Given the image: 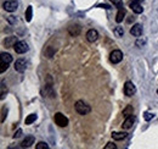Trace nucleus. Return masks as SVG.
<instances>
[{"label":"nucleus","mask_w":158,"mask_h":149,"mask_svg":"<svg viewBox=\"0 0 158 149\" xmlns=\"http://www.w3.org/2000/svg\"><path fill=\"white\" fill-rule=\"evenodd\" d=\"M5 111H6V109H5V107H3V116H1V122H4V121H5Z\"/></svg>","instance_id":"32"},{"label":"nucleus","mask_w":158,"mask_h":149,"mask_svg":"<svg viewBox=\"0 0 158 149\" xmlns=\"http://www.w3.org/2000/svg\"><path fill=\"white\" fill-rule=\"evenodd\" d=\"M86 39H88V42H90V43H94V42H96L97 40V38H99V32L96 31V30H89L88 32H86Z\"/></svg>","instance_id":"9"},{"label":"nucleus","mask_w":158,"mask_h":149,"mask_svg":"<svg viewBox=\"0 0 158 149\" xmlns=\"http://www.w3.org/2000/svg\"><path fill=\"white\" fill-rule=\"evenodd\" d=\"M113 32H114V34H116L117 37H123V36H124V30H123V27H116Z\"/></svg>","instance_id":"22"},{"label":"nucleus","mask_w":158,"mask_h":149,"mask_svg":"<svg viewBox=\"0 0 158 149\" xmlns=\"http://www.w3.org/2000/svg\"><path fill=\"white\" fill-rule=\"evenodd\" d=\"M54 54H55V49L51 48V47H48V49H46V51H45L46 58H52V56H54Z\"/></svg>","instance_id":"23"},{"label":"nucleus","mask_w":158,"mask_h":149,"mask_svg":"<svg viewBox=\"0 0 158 149\" xmlns=\"http://www.w3.org/2000/svg\"><path fill=\"white\" fill-rule=\"evenodd\" d=\"M145 44H146V39H143V40H138V42H136V45L138 47H142V45H145Z\"/></svg>","instance_id":"30"},{"label":"nucleus","mask_w":158,"mask_h":149,"mask_svg":"<svg viewBox=\"0 0 158 149\" xmlns=\"http://www.w3.org/2000/svg\"><path fill=\"white\" fill-rule=\"evenodd\" d=\"M17 43V38L16 37H9V38H6L5 40H4V45L5 47H14L15 44Z\"/></svg>","instance_id":"15"},{"label":"nucleus","mask_w":158,"mask_h":149,"mask_svg":"<svg viewBox=\"0 0 158 149\" xmlns=\"http://www.w3.org/2000/svg\"><path fill=\"white\" fill-rule=\"evenodd\" d=\"M80 30L82 28H80V26H79V24H73V26H69L68 27V32L73 37H77L79 33H80Z\"/></svg>","instance_id":"14"},{"label":"nucleus","mask_w":158,"mask_h":149,"mask_svg":"<svg viewBox=\"0 0 158 149\" xmlns=\"http://www.w3.org/2000/svg\"><path fill=\"white\" fill-rule=\"evenodd\" d=\"M15 70L17 71V72H24L26 71V69H27V61H26L24 59H17L16 61H15Z\"/></svg>","instance_id":"7"},{"label":"nucleus","mask_w":158,"mask_h":149,"mask_svg":"<svg viewBox=\"0 0 158 149\" xmlns=\"http://www.w3.org/2000/svg\"><path fill=\"white\" fill-rule=\"evenodd\" d=\"M74 109L75 111L79 114V115H88L90 111H91V107L90 105H88L84 100H77L75 104H74Z\"/></svg>","instance_id":"1"},{"label":"nucleus","mask_w":158,"mask_h":149,"mask_svg":"<svg viewBox=\"0 0 158 149\" xmlns=\"http://www.w3.org/2000/svg\"><path fill=\"white\" fill-rule=\"evenodd\" d=\"M134 121H135V119H134L133 115L127 116V119L124 120V122H123L122 127H123L124 130H130L131 127H133V125H134Z\"/></svg>","instance_id":"11"},{"label":"nucleus","mask_w":158,"mask_h":149,"mask_svg":"<svg viewBox=\"0 0 158 149\" xmlns=\"http://www.w3.org/2000/svg\"><path fill=\"white\" fill-rule=\"evenodd\" d=\"M99 7H103V9H111V7L108 6V5H105V4H103V5H100Z\"/></svg>","instance_id":"33"},{"label":"nucleus","mask_w":158,"mask_h":149,"mask_svg":"<svg viewBox=\"0 0 158 149\" xmlns=\"http://www.w3.org/2000/svg\"><path fill=\"white\" fill-rule=\"evenodd\" d=\"M124 94L127 97H133L134 94L136 93V87L133 82H130V81H127L125 85H124Z\"/></svg>","instance_id":"5"},{"label":"nucleus","mask_w":158,"mask_h":149,"mask_svg":"<svg viewBox=\"0 0 158 149\" xmlns=\"http://www.w3.org/2000/svg\"><path fill=\"white\" fill-rule=\"evenodd\" d=\"M7 20H9V22H11V23H15V22H16L15 16H9V17H7Z\"/></svg>","instance_id":"31"},{"label":"nucleus","mask_w":158,"mask_h":149,"mask_svg":"<svg viewBox=\"0 0 158 149\" xmlns=\"http://www.w3.org/2000/svg\"><path fill=\"white\" fill-rule=\"evenodd\" d=\"M34 137L33 136H27L23 141H22V143H21V147L22 148H29L32 144H34Z\"/></svg>","instance_id":"12"},{"label":"nucleus","mask_w":158,"mask_h":149,"mask_svg":"<svg viewBox=\"0 0 158 149\" xmlns=\"http://www.w3.org/2000/svg\"><path fill=\"white\" fill-rule=\"evenodd\" d=\"M152 117H153V115H152L151 113H145V114H143V119L146 120V121H150Z\"/></svg>","instance_id":"28"},{"label":"nucleus","mask_w":158,"mask_h":149,"mask_svg":"<svg viewBox=\"0 0 158 149\" xmlns=\"http://www.w3.org/2000/svg\"><path fill=\"white\" fill-rule=\"evenodd\" d=\"M116 148H117V145L112 142H108L106 145H105V149H116Z\"/></svg>","instance_id":"27"},{"label":"nucleus","mask_w":158,"mask_h":149,"mask_svg":"<svg viewBox=\"0 0 158 149\" xmlns=\"http://www.w3.org/2000/svg\"><path fill=\"white\" fill-rule=\"evenodd\" d=\"M54 120H55V124L60 127H66L68 125V119L62 113H56L55 116H54Z\"/></svg>","instance_id":"2"},{"label":"nucleus","mask_w":158,"mask_h":149,"mask_svg":"<svg viewBox=\"0 0 158 149\" xmlns=\"http://www.w3.org/2000/svg\"><path fill=\"white\" fill-rule=\"evenodd\" d=\"M134 114V107L133 105H127V107L123 110V115L127 117V116H130V115H133Z\"/></svg>","instance_id":"18"},{"label":"nucleus","mask_w":158,"mask_h":149,"mask_svg":"<svg viewBox=\"0 0 158 149\" xmlns=\"http://www.w3.org/2000/svg\"><path fill=\"white\" fill-rule=\"evenodd\" d=\"M3 7H4V10L7 11V12H14V11L17 10L18 3L15 1V0H7V1H5V3L3 4Z\"/></svg>","instance_id":"6"},{"label":"nucleus","mask_w":158,"mask_h":149,"mask_svg":"<svg viewBox=\"0 0 158 149\" xmlns=\"http://www.w3.org/2000/svg\"><path fill=\"white\" fill-rule=\"evenodd\" d=\"M110 1H111L114 6H117L118 9H122V7H123V0H110Z\"/></svg>","instance_id":"24"},{"label":"nucleus","mask_w":158,"mask_h":149,"mask_svg":"<svg viewBox=\"0 0 158 149\" xmlns=\"http://www.w3.org/2000/svg\"><path fill=\"white\" fill-rule=\"evenodd\" d=\"M123 60V53L119 49H116L110 54V61L112 64H119Z\"/></svg>","instance_id":"4"},{"label":"nucleus","mask_w":158,"mask_h":149,"mask_svg":"<svg viewBox=\"0 0 158 149\" xmlns=\"http://www.w3.org/2000/svg\"><path fill=\"white\" fill-rule=\"evenodd\" d=\"M130 34L133 37H140L142 34V26L140 23L134 24L133 27L130 28Z\"/></svg>","instance_id":"10"},{"label":"nucleus","mask_w":158,"mask_h":149,"mask_svg":"<svg viewBox=\"0 0 158 149\" xmlns=\"http://www.w3.org/2000/svg\"><path fill=\"white\" fill-rule=\"evenodd\" d=\"M7 69H9V64H6V62H3V61H1V67H0V72L3 73V72H5Z\"/></svg>","instance_id":"26"},{"label":"nucleus","mask_w":158,"mask_h":149,"mask_svg":"<svg viewBox=\"0 0 158 149\" xmlns=\"http://www.w3.org/2000/svg\"><path fill=\"white\" fill-rule=\"evenodd\" d=\"M14 50L17 53V54H24L29 50V47L28 44L24 42V40H18V42L14 45Z\"/></svg>","instance_id":"3"},{"label":"nucleus","mask_w":158,"mask_h":149,"mask_svg":"<svg viewBox=\"0 0 158 149\" xmlns=\"http://www.w3.org/2000/svg\"><path fill=\"white\" fill-rule=\"evenodd\" d=\"M35 148H37V149H48L49 145H48V143H45V142H39V143L35 145Z\"/></svg>","instance_id":"25"},{"label":"nucleus","mask_w":158,"mask_h":149,"mask_svg":"<svg viewBox=\"0 0 158 149\" xmlns=\"http://www.w3.org/2000/svg\"><path fill=\"white\" fill-rule=\"evenodd\" d=\"M35 120H37V115H35V114H31V115H28L27 117H26L24 124H26V125H32Z\"/></svg>","instance_id":"19"},{"label":"nucleus","mask_w":158,"mask_h":149,"mask_svg":"<svg viewBox=\"0 0 158 149\" xmlns=\"http://www.w3.org/2000/svg\"><path fill=\"white\" fill-rule=\"evenodd\" d=\"M124 16H125V10L122 7V9H119V10H118L117 15H116V22H117V23H121V22L123 21Z\"/></svg>","instance_id":"16"},{"label":"nucleus","mask_w":158,"mask_h":149,"mask_svg":"<svg viewBox=\"0 0 158 149\" xmlns=\"http://www.w3.org/2000/svg\"><path fill=\"white\" fill-rule=\"evenodd\" d=\"M111 136H112V138L114 141H123L124 138L128 137V133L127 132H123V131L122 132H113Z\"/></svg>","instance_id":"13"},{"label":"nucleus","mask_w":158,"mask_h":149,"mask_svg":"<svg viewBox=\"0 0 158 149\" xmlns=\"http://www.w3.org/2000/svg\"><path fill=\"white\" fill-rule=\"evenodd\" d=\"M129 7L133 10L135 13H141V12L143 11V7L141 6V4H140L139 0H131L130 4H129Z\"/></svg>","instance_id":"8"},{"label":"nucleus","mask_w":158,"mask_h":149,"mask_svg":"<svg viewBox=\"0 0 158 149\" xmlns=\"http://www.w3.org/2000/svg\"><path fill=\"white\" fill-rule=\"evenodd\" d=\"M157 93H158V89H157Z\"/></svg>","instance_id":"35"},{"label":"nucleus","mask_w":158,"mask_h":149,"mask_svg":"<svg viewBox=\"0 0 158 149\" xmlns=\"http://www.w3.org/2000/svg\"><path fill=\"white\" fill-rule=\"evenodd\" d=\"M45 94L48 97H51V98L55 97V93H54V90H52V86L51 85H46L45 86Z\"/></svg>","instance_id":"20"},{"label":"nucleus","mask_w":158,"mask_h":149,"mask_svg":"<svg viewBox=\"0 0 158 149\" xmlns=\"http://www.w3.org/2000/svg\"><path fill=\"white\" fill-rule=\"evenodd\" d=\"M21 134H22V130L20 128V130H17V132H15V134H14V136H12V138H18V137H21Z\"/></svg>","instance_id":"29"},{"label":"nucleus","mask_w":158,"mask_h":149,"mask_svg":"<svg viewBox=\"0 0 158 149\" xmlns=\"http://www.w3.org/2000/svg\"><path fill=\"white\" fill-rule=\"evenodd\" d=\"M24 19H26V21H27V22H31V20H32V6H28L27 10H26Z\"/></svg>","instance_id":"21"},{"label":"nucleus","mask_w":158,"mask_h":149,"mask_svg":"<svg viewBox=\"0 0 158 149\" xmlns=\"http://www.w3.org/2000/svg\"><path fill=\"white\" fill-rule=\"evenodd\" d=\"M0 61L6 62V64H10V62L12 61V56L10 55L9 53H1V55H0Z\"/></svg>","instance_id":"17"},{"label":"nucleus","mask_w":158,"mask_h":149,"mask_svg":"<svg viewBox=\"0 0 158 149\" xmlns=\"http://www.w3.org/2000/svg\"><path fill=\"white\" fill-rule=\"evenodd\" d=\"M139 1H142V0H139Z\"/></svg>","instance_id":"34"}]
</instances>
